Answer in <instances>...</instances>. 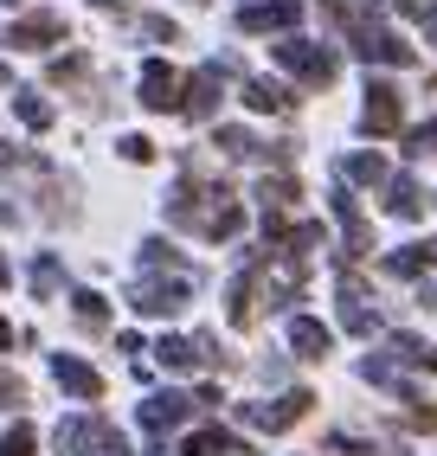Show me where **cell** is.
Instances as JSON below:
<instances>
[{"label": "cell", "mask_w": 437, "mask_h": 456, "mask_svg": "<svg viewBox=\"0 0 437 456\" xmlns=\"http://www.w3.org/2000/svg\"><path fill=\"white\" fill-rule=\"evenodd\" d=\"M431 148H437V123H418L405 135V155H431Z\"/></svg>", "instance_id": "24"}, {"label": "cell", "mask_w": 437, "mask_h": 456, "mask_svg": "<svg viewBox=\"0 0 437 456\" xmlns=\"http://www.w3.org/2000/svg\"><path fill=\"white\" fill-rule=\"evenodd\" d=\"M13 110H20V123H26V129H52V103L33 97V90H20V84H13Z\"/></svg>", "instance_id": "17"}, {"label": "cell", "mask_w": 437, "mask_h": 456, "mask_svg": "<svg viewBox=\"0 0 437 456\" xmlns=\"http://www.w3.org/2000/svg\"><path fill=\"white\" fill-rule=\"evenodd\" d=\"M33 289H39V296H52V289H58V257H39V270H33Z\"/></svg>", "instance_id": "26"}, {"label": "cell", "mask_w": 437, "mask_h": 456, "mask_svg": "<svg viewBox=\"0 0 437 456\" xmlns=\"http://www.w3.org/2000/svg\"><path fill=\"white\" fill-rule=\"evenodd\" d=\"M244 444L232 437V431H194L186 437V456H238Z\"/></svg>", "instance_id": "16"}, {"label": "cell", "mask_w": 437, "mask_h": 456, "mask_svg": "<svg viewBox=\"0 0 437 456\" xmlns=\"http://www.w3.org/2000/svg\"><path fill=\"white\" fill-rule=\"evenodd\" d=\"M33 424H13V431H0V456H33Z\"/></svg>", "instance_id": "22"}, {"label": "cell", "mask_w": 437, "mask_h": 456, "mask_svg": "<svg viewBox=\"0 0 437 456\" xmlns=\"http://www.w3.org/2000/svg\"><path fill=\"white\" fill-rule=\"evenodd\" d=\"M354 52L360 58H380V65H412V45L380 33V26H354Z\"/></svg>", "instance_id": "7"}, {"label": "cell", "mask_w": 437, "mask_h": 456, "mask_svg": "<svg viewBox=\"0 0 437 456\" xmlns=\"http://www.w3.org/2000/svg\"><path fill=\"white\" fill-rule=\"evenodd\" d=\"M52 39H65V13H52V7H39V13H26V20H13V45H26V52H45Z\"/></svg>", "instance_id": "5"}, {"label": "cell", "mask_w": 437, "mask_h": 456, "mask_svg": "<svg viewBox=\"0 0 437 456\" xmlns=\"http://www.w3.org/2000/svg\"><path fill=\"white\" fill-rule=\"evenodd\" d=\"M296 418H309V392H290L284 405H251V424H264V431H290Z\"/></svg>", "instance_id": "12"}, {"label": "cell", "mask_w": 437, "mask_h": 456, "mask_svg": "<svg viewBox=\"0 0 437 456\" xmlns=\"http://www.w3.org/2000/svg\"><path fill=\"white\" fill-rule=\"evenodd\" d=\"M186 90H194V97H180V110L194 116V123H206V116H212V103H218V65L194 71V77H186Z\"/></svg>", "instance_id": "10"}, {"label": "cell", "mask_w": 437, "mask_h": 456, "mask_svg": "<svg viewBox=\"0 0 437 456\" xmlns=\"http://www.w3.org/2000/svg\"><path fill=\"white\" fill-rule=\"evenodd\" d=\"M405 20H437V0H399Z\"/></svg>", "instance_id": "27"}, {"label": "cell", "mask_w": 437, "mask_h": 456, "mask_svg": "<svg viewBox=\"0 0 437 456\" xmlns=\"http://www.w3.org/2000/svg\"><path fill=\"white\" fill-rule=\"evenodd\" d=\"M0 7H13V0H0Z\"/></svg>", "instance_id": "32"}, {"label": "cell", "mask_w": 437, "mask_h": 456, "mask_svg": "<svg viewBox=\"0 0 437 456\" xmlns=\"http://www.w3.org/2000/svg\"><path fill=\"white\" fill-rule=\"evenodd\" d=\"M161 367L194 373V367H200V341H161Z\"/></svg>", "instance_id": "20"}, {"label": "cell", "mask_w": 437, "mask_h": 456, "mask_svg": "<svg viewBox=\"0 0 437 456\" xmlns=\"http://www.w3.org/2000/svg\"><path fill=\"white\" fill-rule=\"evenodd\" d=\"M180 90H186V77H180L174 65H161V58L142 71V103H148V110H180Z\"/></svg>", "instance_id": "4"}, {"label": "cell", "mask_w": 437, "mask_h": 456, "mask_svg": "<svg viewBox=\"0 0 437 456\" xmlns=\"http://www.w3.org/2000/svg\"><path fill=\"white\" fill-rule=\"evenodd\" d=\"M0 90H13V77H7V71H0Z\"/></svg>", "instance_id": "31"}, {"label": "cell", "mask_w": 437, "mask_h": 456, "mask_svg": "<svg viewBox=\"0 0 437 456\" xmlns=\"http://www.w3.org/2000/svg\"><path fill=\"white\" fill-rule=\"evenodd\" d=\"M129 302H136L142 315H180V309H186V277H180V283H136Z\"/></svg>", "instance_id": "8"}, {"label": "cell", "mask_w": 437, "mask_h": 456, "mask_svg": "<svg viewBox=\"0 0 437 456\" xmlns=\"http://www.w3.org/2000/svg\"><path fill=\"white\" fill-rule=\"evenodd\" d=\"M142 424H148V431H180V424H186V399H174V392H168V399H148Z\"/></svg>", "instance_id": "14"}, {"label": "cell", "mask_w": 437, "mask_h": 456, "mask_svg": "<svg viewBox=\"0 0 437 456\" xmlns=\"http://www.w3.org/2000/svg\"><path fill=\"white\" fill-rule=\"evenodd\" d=\"M258 193H264V206H296V200H302V187H296L290 174H276V180L264 174V187H258Z\"/></svg>", "instance_id": "21"}, {"label": "cell", "mask_w": 437, "mask_h": 456, "mask_svg": "<svg viewBox=\"0 0 437 456\" xmlns=\"http://www.w3.org/2000/svg\"><path fill=\"white\" fill-rule=\"evenodd\" d=\"M26 399V386L20 379H7V373H0V405H20Z\"/></svg>", "instance_id": "29"}, {"label": "cell", "mask_w": 437, "mask_h": 456, "mask_svg": "<svg viewBox=\"0 0 437 456\" xmlns=\"http://www.w3.org/2000/svg\"><path fill=\"white\" fill-rule=\"evenodd\" d=\"M276 65H290V71L309 77V84H334L341 58H334L328 45H309V39H276Z\"/></svg>", "instance_id": "2"}, {"label": "cell", "mask_w": 437, "mask_h": 456, "mask_svg": "<svg viewBox=\"0 0 437 456\" xmlns=\"http://www.w3.org/2000/svg\"><path fill=\"white\" fill-rule=\"evenodd\" d=\"M341 174L360 180V187H380V180H386V161H380V155H348V161H341Z\"/></svg>", "instance_id": "19"}, {"label": "cell", "mask_w": 437, "mask_h": 456, "mask_svg": "<svg viewBox=\"0 0 437 456\" xmlns=\"http://www.w3.org/2000/svg\"><path fill=\"white\" fill-rule=\"evenodd\" d=\"M386 206L399 212V219H418V187H412V180H392V200Z\"/></svg>", "instance_id": "23"}, {"label": "cell", "mask_w": 437, "mask_h": 456, "mask_svg": "<svg viewBox=\"0 0 437 456\" xmlns=\"http://www.w3.org/2000/svg\"><path fill=\"white\" fill-rule=\"evenodd\" d=\"M360 123H367L373 135H392V129H399V90H392L386 77L367 84V116H360Z\"/></svg>", "instance_id": "6"}, {"label": "cell", "mask_w": 437, "mask_h": 456, "mask_svg": "<svg viewBox=\"0 0 437 456\" xmlns=\"http://www.w3.org/2000/svg\"><path fill=\"white\" fill-rule=\"evenodd\" d=\"M392 354L405 360V367H425V373H437V347H431V341H418V334H392Z\"/></svg>", "instance_id": "15"}, {"label": "cell", "mask_w": 437, "mask_h": 456, "mask_svg": "<svg viewBox=\"0 0 437 456\" xmlns=\"http://www.w3.org/2000/svg\"><path fill=\"white\" fill-rule=\"evenodd\" d=\"M78 322H84V328H103V302L90 296V289H78Z\"/></svg>", "instance_id": "25"}, {"label": "cell", "mask_w": 437, "mask_h": 456, "mask_svg": "<svg viewBox=\"0 0 437 456\" xmlns=\"http://www.w3.org/2000/svg\"><path fill=\"white\" fill-rule=\"evenodd\" d=\"M302 13V0H258V7L238 13V33H290Z\"/></svg>", "instance_id": "3"}, {"label": "cell", "mask_w": 437, "mask_h": 456, "mask_svg": "<svg viewBox=\"0 0 437 456\" xmlns=\"http://www.w3.org/2000/svg\"><path fill=\"white\" fill-rule=\"evenodd\" d=\"M52 373H58V386H65V392H78V399H103V379L90 373L84 360H65V354H58V360H52Z\"/></svg>", "instance_id": "11"}, {"label": "cell", "mask_w": 437, "mask_h": 456, "mask_svg": "<svg viewBox=\"0 0 437 456\" xmlns=\"http://www.w3.org/2000/svg\"><path fill=\"white\" fill-rule=\"evenodd\" d=\"M122 155H129V161H148L154 148H148V135H122Z\"/></svg>", "instance_id": "28"}, {"label": "cell", "mask_w": 437, "mask_h": 456, "mask_svg": "<svg viewBox=\"0 0 437 456\" xmlns=\"http://www.w3.org/2000/svg\"><path fill=\"white\" fill-rule=\"evenodd\" d=\"M341 315H348L354 334H373V315H367V283L360 277H341Z\"/></svg>", "instance_id": "13"}, {"label": "cell", "mask_w": 437, "mask_h": 456, "mask_svg": "<svg viewBox=\"0 0 437 456\" xmlns=\"http://www.w3.org/2000/svg\"><path fill=\"white\" fill-rule=\"evenodd\" d=\"M13 347V322H0V354H7Z\"/></svg>", "instance_id": "30"}, {"label": "cell", "mask_w": 437, "mask_h": 456, "mask_svg": "<svg viewBox=\"0 0 437 456\" xmlns=\"http://www.w3.org/2000/svg\"><path fill=\"white\" fill-rule=\"evenodd\" d=\"M58 450H71V456H129V444H122L103 418H65L58 424Z\"/></svg>", "instance_id": "1"}, {"label": "cell", "mask_w": 437, "mask_h": 456, "mask_svg": "<svg viewBox=\"0 0 437 456\" xmlns=\"http://www.w3.org/2000/svg\"><path fill=\"white\" fill-rule=\"evenodd\" d=\"M290 347L302 354V360H328V347H334V334L316 322V315H296L290 322Z\"/></svg>", "instance_id": "9"}, {"label": "cell", "mask_w": 437, "mask_h": 456, "mask_svg": "<svg viewBox=\"0 0 437 456\" xmlns=\"http://www.w3.org/2000/svg\"><path fill=\"white\" fill-rule=\"evenodd\" d=\"M431 45H437V39H431Z\"/></svg>", "instance_id": "33"}, {"label": "cell", "mask_w": 437, "mask_h": 456, "mask_svg": "<svg viewBox=\"0 0 437 456\" xmlns=\"http://www.w3.org/2000/svg\"><path fill=\"white\" fill-rule=\"evenodd\" d=\"M244 103H251V110H290L296 97H290V90H284V84H270V77H258L251 90H244Z\"/></svg>", "instance_id": "18"}]
</instances>
